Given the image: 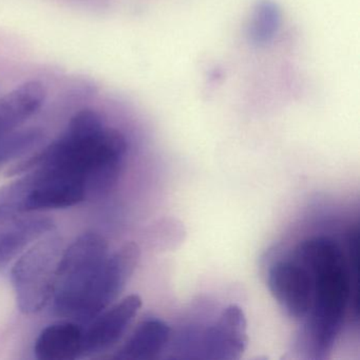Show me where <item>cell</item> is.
<instances>
[{"mask_svg":"<svg viewBox=\"0 0 360 360\" xmlns=\"http://www.w3.org/2000/svg\"><path fill=\"white\" fill-rule=\"evenodd\" d=\"M246 330L243 311L238 305H229L216 321L200 332L195 352L202 353L200 357L208 359H238L248 345Z\"/></svg>","mask_w":360,"mask_h":360,"instance_id":"7","label":"cell"},{"mask_svg":"<svg viewBox=\"0 0 360 360\" xmlns=\"http://www.w3.org/2000/svg\"><path fill=\"white\" fill-rule=\"evenodd\" d=\"M281 24V12L271 0H261L252 12L248 35L257 46H264L273 41Z\"/></svg>","mask_w":360,"mask_h":360,"instance_id":"13","label":"cell"},{"mask_svg":"<svg viewBox=\"0 0 360 360\" xmlns=\"http://www.w3.org/2000/svg\"><path fill=\"white\" fill-rule=\"evenodd\" d=\"M271 294L286 315L303 321L313 300V281L307 267L297 259L274 263L267 276Z\"/></svg>","mask_w":360,"mask_h":360,"instance_id":"6","label":"cell"},{"mask_svg":"<svg viewBox=\"0 0 360 360\" xmlns=\"http://www.w3.org/2000/svg\"><path fill=\"white\" fill-rule=\"evenodd\" d=\"M295 259L313 281V300L301 332V349L311 359H326L345 324L347 309L357 314L358 269L352 267L340 246L328 237L299 244Z\"/></svg>","mask_w":360,"mask_h":360,"instance_id":"1","label":"cell"},{"mask_svg":"<svg viewBox=\"0 0 360 360\" xmlns=\"http://www.w3.org/2000/svg\"><path fill=\"white\" fill-rule=\"evenodd\" d=\"M139 258L140 250L132 242L108 256L79 318V323H89L117 300L131 278Z\"/></svg>","mask_w":360,"mask_h":360,"instance_id":"5","label":"cell"},{"mask_svg":"<svg viewBox=\"0 0 360 360\" xmlns=\"http://www.w3.org/2000/svg\"><path fill=\"white\" fill-rule=\"evenodd\" d=\"M84 328L75 322H58L47 326L35 343L39 360H75L83 356Z\"/></svg>","mask_w":360,"mask_h":360,"instance_id":"11","label":"cell"},{"mask_svg":"<svg viewBox=\"0 0 360 360\" xmlns=\"http://www.w3.org/2000/svg\"><path fill=\"white\" fill-rule=\"evenodd\" d=\"M64 250L60 237L48 236L33 243L16 261L11 279L22 313H37L51 300Z\"/></svg>","mask_w":360,"mask_h":360,"instance_id":"4","label":"cell"},{"mask_svg":"<svg viewBox=\"0 0 360 360\" xmlns=\"http://www.w3.org/2000/svg\"><path fill=\"white\" fill-rule=\"evenodd\" d=\"M141 307L142 299L130 295L90 321L84 330L83 356L96 355L112 347L125 334Z\"/></svg>","mask_w":360,"mask_h":360,"instance_id":"9","label":"cell"},{"mask_svg":"<svg viewBox=\"0 0 360 360\" xmlns=\"http://www.w3.org/2000/svg\"><path fill=\"white\" fill-rule=\"evenodd\" d=\"M45 86L26 82L0 98V139L18 130L45 104Z\"/></svg>","mask_w":360,"mask_h":360,"instance_id":"10","label":"cell"},{"mask_svg":"<svg viewBox=\"0 0 360 360\" xmlns=\"http://www.w3.org/2000/svg\"><path fill=\"white\" fill-rule=\"evenodd\" d=\"M172 328L157 318L144 320L139 324L115 358L124 360H150L159 357L169 342Z\"/></svg>","mask_w":360,"mask_h":360,"instance_id":"12","label":"cell"},{"mask_svg":"<svg viewBox=\"0 0 360 360\" xmlns=\"http://www.w3.org/2000/svg\"><path fill=\"white\" fill-rule=\"evenodd\" d=\"M56 229L51 218L0 205V266Z\"/></svg>","mask_w":360,"mask_h":360,"instance_id":"8","label":"cell"},{"mask_svg":"<svg viewBox=\"0 0 360 360\" xmlns=\"http://www.w3.org/2000/svg\"><path fill=\"white\" fill-rule=\"evenodd\" d=\"M5 162L1 160V158H0V168L3 167V165H5Z\"/></svg>","mask_w":360,"mask_h":360,"instance_id":"14","label":"cell"},{"mask_svg":"<svg viewBox=\"0 0 360 360\" xmlns=\"http://www.w3.org/2000/svg\"><path fill=\"white\" fill-rule=\"evenodd\" d=\"M108 256L106 240L96 233L79 236L64 250L52 295L58 316L79 321Z\"/></svg>","mask_w":360,"mask_h":360,"instance_id":"3","label":"cell"},{"mask_svg":"<svg viewBox=\"0 0 360 360\" xmlns=\"http://www.w3.org/2000/svg\"><path fill=\"white\" fill-rule=\"evenodd\" d=\"M126 151L127 142L122 132L105 127L96 111L84 109L71 119L58 140L12 166L8 176L45 166L83 180L88 195L102 193L119 179Z\"/></svg>","mask_w":360,"mask_h":360,"instance_id":"2","label":"cell"}]
</instances>
